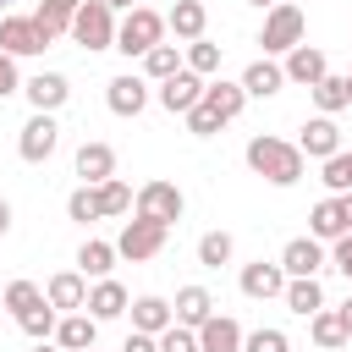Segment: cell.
I'll return each mask as SVG.
<instances>
[{"instance_id": "obj_1", "label": "cell", "mask_w": 352, "mask_h": 352, "mask_svg": "<svg viewBox=\"0 0 352 352\" xmlns=\"http://www.w3.org/2000/svg\"><path fill=\"white\" fill-rule=\"evenodd\" d=\"M248 170L264 176L270 187H297V182H302V148L286 143V138L258 132V138L248 143Z\"/></svg>"}, {"instance_id": "obj_2", "label": "cell", "mask_w": 352, "mask_h": 352, "mask_svg": "<svg viewBox=\"0 0 352 352\" xmlns=\"http://www.w3.org/2000/svg\"><path fill=\"white\" fill-rule=\"evenodd\" d=\"M82 50H116V11L104 0H82L72 11V28H66Z\"/></svg>"}, {"instance_id": "obj_3", "label": "cell", "mask_w": 352, "mask_h": 352, "mask_svg": "<svg viewBox=\"0 0 352 352\" xmlns=\"http://www.w3.org/2000/svg\"><path fill=\"white\" fill-rule=\"evenodd\" d=\"M160 38H165V16L148 11V6H132L126 22H116V50L121 55H148Z\"/></svg>"}, {"instance_id": "obj_4", "label": "cell", "mask_w": 352, "mask_h": 352, "mask_svg": "<svg viewBox=\"0 0 352 352\" xmlns=\"http://www.w3.org/2000/svg\"><path fill=\"white\" fill-rule=\"evenodd\" d=\"M258 44H264V55H286L292 44H302V6L275 0V6L264 11V33H258Z\"/></svg>"}, {"instance_id": "obj_5", "label": "cell", "mask_w": 352, "mask_h": 352, "mask_svg": "<svg viewBox=\"0 0 352 352\" xmlns=\"http://www.w3.org/2000/svg\"><path fill=\"white\" fill-rule=\"evenodd\" d=\"M50 44H55V33L38 16H0V50L6 55H16V60L22 55H44Z\"/></svg>"}, {"instance_id": "obj_6", "label": "cell", "mask_w": 352, "mask_h": 352, "mask_svg": "<svg viewBox=\"0 0 352 352\" xmlns=\"http://www.w3.org/2000/svg\"><path fill=\"white\" fill-rule=\"evenodd\" d=\"M165 236H170V226H160V220H126L121 226V236H116V258H132V264H143V258H154L160 248H165Z\"/></svg>"}, {"instance_id": "obj_7", "label": "cell", "mask_w": 352, "mask_h": 352, "mask_svg": "<svg viewBox=\"0 0 352 352\" xmlns=\"http://www.w3.org/2000/svg\"><path fill=\"white\" fill-rule=\"evenodd\" d=\"M55 143H60L55 116H50V110H33V116H28V126H22V138H16V154H22L28 165H44V160L55 154Z\"/></svg>"}, {"instance_id": "obj_8", "label": "cell", "mask_w": 352, "mask_h": 352, "mask_svg": "<svg viewBox=\"0 0 352 352\" xmlns=\"http://www.w3.org/2000/svg\"><path fill=\"white\" fill-rule=\"evenodd\" d=\"M182 209H187V198H182L176 182H143V187H138V214H143V220L170 226V220H182Z\"/></svg>"}, {"instance_id": "obj_9", "label": "cell", "mask_w": 352, "mask_h": 352, "mask_svg": "<svg viewBox=\"0 0 352 352\" xmlns=\"http://www.w3.org/2000/svg\"><path fill=\"white\" fill-rule=\"evenodd\" d=\"M198 99H204V77H198V72H187V66H182V72H170V77L160 82V104H165L170 116H187Z\"/></svg>"}, {"instance_id": "obj_10", "label": "cell", "mask_w": 352, "mask_h": 352, "mask_svg": "<svg viewBox=\"0 0 352 352\" xmlns=\"http://www.w3.org/2000/svg\"><path fill=\"white\" fill-rule=\"evenodd\" d=\"M324 264H330V253H324L319 236H292V242L280 248V270H286V275H319Z\"/></svg>"}, {"instance_id": "obj_11", "label": "cell", "mask_w": 352, "mask_h": 352, "mask_svg": "<svg viewBox=\"0 0 352 352\" xmlns=\"http://www.w3.org/2000/svg\"><path fill=\"white\" fill-rule=\"evenodd\" d=\"M94 336H99V319H94L88 308H72V314L55 319V346H60V352H88Z\"/></svg>"}, {"instance_id": "obj_12", "label": "cell", "mask_w": 352, "mask_h": 352, "mask_svg": "<svg viewBox=\"0 0 352 352\" xmlns=\"http://www.w3.org/2000/svg\"><path fill=\"white\" fill-rule=\"evenodd\" d=\"M297 148H302V160H330V154L341 148V126H336V116H314V121H302Z\"/></svg>"}, {"instance_id": "obj_13", "label": "cell", "mask_w": 352, "mask_h": 352, "mask_svg": "<svg viewBox=\"0 0 352 352\" xmlns=\"http://www.w3.org/2000/svg\"><path fill=\"white\" fill-rule=\"evenodd\" d=\"M236 286H242V297L270 302V297H280V292H286V270L258 258V264H242V280H236Z\"/></svg>"}, {"instance_id": "obj_14", "label": "cell", "mask_w": 352, "mask_h": 352, "mask_svg": "<svg viewBox=\"0 0 352 352\" xmlns=\"http://www.w3.org/2000/svg\"><path fill=\"white\" fill-rule=\"evenodd\" d=\"M280 72H286V82H302V88H314V82L330 72V60H324V50H314V44H292Z\"/></svg>"}, {"instance_id": "obj_15", "label": "cell", "mask_w": 352, "mask_h": 352, "mask_svg": "<svg viewBox=\"0 0 352 352\" xmlns=\"http://www.w3.org/2000/svg\"><path fill=\"white\" fill-rule=\"evenodd\" d=\"M22 94H28V104H33V110H50V116H55V110L72 99V82H66L60 72H38V77H28V82H22Z\"/></svg>"}, {"instance_id": "obj_16", "label": "cell", "mask_w": 352, "mask_h": 352, "mask_svg": "<svg viewBox=\"0 0 352 352\" xmlns=\"http://www.w3.org/2000/svg\"><path fill=\"white\" fill-rule=\"evenodd\" d=\"M104 104H110L116 116H138V110L148 104V82H143V77H132V72H121V77H110V82H104Z\"/></svg>"}, {"instance_id": "obj_17", "label": "cell", "mask_w": 352, "mask_h": 352, "mask_svg": "<svg viewBox=\"0 0 352 352\" xmlns=\"http://www.w3.org/2000/svg\"><path fill=\"white\" fill-rule=\"evenodd\" d=\"M44 297H50V308H55V314H72V308H82V302H88V275H82V270H60V275H50Z\"/></svg>"}, {"instance_id": "obj_18", "label": "cell", "mask_w": 352, "mask_h": 352, "mask_svg": "<svg viewBox=\"0 0 352 352\" xmlns=\"http://www.w3.org/2000/svg\"><path fill=\"white\" fill-rule=\"evenodd\" d=\"M198 352H242V324L231 314H209L198 324Z\"/></svg>"}, {"instance_id": "obj_19", "label": "cell", "mask_w": 352, "mask_h": 352, "mask_svg": "<svg viewBox=\"0 0 352 352\" xmlns=\"http://www.w3.org/2000/svg\"><path fill=\"white\" fill-rule=\"evenodd\" d=\"M126 302H132V297H126V286L104 275V280H94V286H88V302H82V308L104 324V319H121V314H126Z\"/></svg>"}, {"instance_id": "obj_20", "label": "cell", "mask_w": 352, "mask_h": 352, "mask_svg": "<svg viewBox=\"0 0 352 352\" xmlns=\"http://www.w3.org/2000/svg\"><path fill=\"white\" fill-rule=\"evenodd\" d=\"M77 176H82V187L110 182V176H116V148H110V143H82V148H77Z\"/></svg>"}, {"instance_id": "obj_21", "label": "cell", "mask_w": 352, "mask_h": 352, "mask_svg": "<svg viewBox=\"0 0 352 352\" xmlns=\"http://www.w3.org/2000/svg\"><path fill=\"white\" fill-rule=\"evenodd\" d=\"M286 308L297 314V319H308V314H319L324 308V286H319V275H286Z\"/></svg>"}, {"instance_id": "obj_22", "label": "cell", "mask_w": 352, "mask_h": 352, "mask_svg": "<svg viewBox=\"0 0 352 352\" xmlns=\"http://www.w3.org/2000/svg\"><path fill=\"white\" fill-rule=\"evenodd\" d=\"M165 28L192 44V38H204V28H209V6H204V0H176V6L165 11Z\"/></svg>"}, {"instance_id": "obj_23", "label": "cell", "mask_w": 352, "mask_h": 352, "mask_svg": "<svg viewBox=\"0 0 352 352\" xmlns=\"http://www.w3.org/2000/svg\"><path fill=\"white\" fill-rule=\"evenodd\" d=\"M280 88H286V72H280L270 55H258V60L242 72V94H248V99H270V94H280Z\"/></svg>"}, {"instance_id": "obj_24", "label": "cell", "mask_w": 352, "mask_h": 352, "mask_svg": "<svg viewBox=\"0 0 352 352\" xmlns=\"http://www.w3.org/2000/svg\"><path fill=\"white\" fill-rule=\"evenodd\" d=\"M204 104H209V110L220 116V126H226V121L242 116L248 94H242V82H226V77H220V82H204Z\"/></svg>"}, {"instance_id": "obj_25", "label": "cell", "mask_w": 352, "mask_h": 352, "mask_svg": "<svg viewBox=\"0 0 352 352\" xmlns=\"http://www.w3.org/2000/svg\"><path fill=\"white\" fill-rule=\"evenodd\" d=\"M170 314H176V324L198 330V324L214 314V297H209L204 286H182V292H176V302H170Z\"/></svg>"}, {"instance_id": "obj_26", "label": "cell", "mask_w": 352, "mask_h": 352, "mask_svg": "<svg viewBox=\"0 0 352 352\" xmlns=\"http://www.w3.org/2000/svg\"><path fill=\"white\" fill-rule=\"evenodd\" d=\"M126 308H132V330H148V336H160L165 324H176L170 302H165V297H154V292H148V297H132Z\"/></svg>"}, {"instance_id": "obj_27", "label": "cell", "mask_w": 352, "mask_h": 352, "mask_svg": "<svg viewBox=\"0 0 352 352\" xmlns=\"http://www.w3.org/2000/svg\"><path fill=\"white\" fill-rule=\"evenodd\" d=\"M341 231H346V214H341V198L330 192V198H319V204H314V214H308V236L336 242Z\"/></svg>"}, {"instance_id": "obj_28", "label": "cell", "mask_w": 352, "mask_h": 352, "mask_svg": "<svg viewBox=\"0 0 352 352\" xmlns=\"http://www.w3.org/2000/svg\"><path fill=\"white\" fill-rule=\"evenodd\" d=\"M77 270H82L88 280H104V275L116 270V242H94V236H88V242L77 248Z\"/></svg>"}, {"instance_id": "obj_29", "label": "cell", "mask_w": 352, "mask_h": 352, "mask_svg": "<svg viewBox=\"0 0 352 352\" xmlns=\"http://www.w3.org/2000/svg\"><path fill=\"white\" fill-rule=\"evenodd\" d=\"M308 330H314V341H319L324 352H336V346L352 341L346 324H341V308H319V314H308Z\"/></svg>"}, {"instance_id": "obj_30", "label": "cell", "mask_w": 352, "mask_h": 352, "mask_svg": "<svg viewBox=\"0 0 352 352\" xmlns=\"http://www.w3.org/2000/svg\"><path fill=\"white\" fill-rule=\"evenodd\" d=\"M308 94H314L319 116H336V110H346V104H352V94H346V77H336V72H324V77H319Z\"/></svg>"}, {"instance_id": "obj_31", "label": "cell", "mask_w": 352, "mask_h": 352, "mask_svg": "<svg viewBox=\"0 0 352 352\" xmlns=\"http://www.w3.org/2000/svg\"><path fill=\"white\" fill-rule=\"evenodd\" d=\"M170 72H182V44H154L148 55H143V77H154V82H165Z\"/></svg>"}, {"instance_id": "obj_32", "label": "cell", "mask_w": 352, "mask_h": 352, "mask_svg": "<svg viewBox=\"0 0 352 352\" xmlns=\"http://www.w3.org/2000/svg\"><path fill=\"white\" fill-rule=\"evenodd\" d=\"M94 204H99V220H104V214H126V209H132V187H126L121 176H110V182L94 187Z\"/></svg>"}, {"instance_id": "obj_33", "label": "cell", "mask_w": 352, "mask_h": 352, "mask_svg": "<svg viewBox=\"0 0 352 352\" xmlns=\"http://www.w3.org/2000/svg\"><path fill=\"white\" fill-rule=\"evenodd\" d=\"M231 248H236L231 231H204L198 236V264L204 270H220V264H231Z\"/></svg>"}, {"instance_id": "obj_34", "label": "cell", "mask_w": 352, "mask_h": 352, "mask_svg": "<svg viewBox=\"0 0 352 352\" xmlns=\"http://www.w3.org/2000/svg\"><path fill=\"white\" fill-rule=\"evenodd\" d=\"M55 319H60V314L50 308V297H44V302H33L28 314H16L22 336H33V341H50V336H55Z\"/></svg>"}, {"instance_id": "obj_35", "label": "cell", "mask_w": 352, "mask_h": 352, "mask_svg": "<svg viewBox=\"0 0 352 352\" xmlns=\"http://www.w3.org/2000/svg\"><path fill=\"white\" fill-rule=\"evenodd\" d=\"M182 66H187V72H198V77L220 72V44H209V38H192V44H187V55H182Z\"/></svg>"}, {"instance_id": "obj_36", "label": "cell", "mask_w": 352, "mask_h": 352, "mask_svg": "<svg viewBox=\"0 0 352 352\" xmlns=\"http://www.w3.org/2000/svg\"><path fill=\"white\" fill-rule=\"evenodd\" d=\"M77 6H82V0H38V11H33V16H38L55 38H60V33L72 28V11H77Z\"/></svg>"}, {"instance_id": "obj_37", "label": "cell", "mask_w": 352, "mask_h": 352, "mask_svg": "<svg viewBox=\"0 0 352 352\" xmlns=\"http://www.w3.org/2000/svg\"><path fill=\"white\" fill-rule=\"evenodd\" d=\"M330 192H352V148H336L330 160H324V176H319Z\"/></svg>"}, {"instance_id": "obj_38", "label": "cell", "mask_w": 352, "mask_h": 352, "mask_svg": "<svg viewBox=\"0 0 352 352\" xmlns=\"http://www.w3.org/2000/svg\"><path fill=\"white\" fill-rule=\"evenodd\" d=\"M242 352H292V341H286V330L264 324V330H242Z\"/></svg>"}, {"instance_id": "obj_39", "label": "cell", "mask_w": 352, "mask_h": 352, "mask_svg": "<svg viewBox=\"0 0 352 352\" xmlns=\"http://www.w3.org/2000/svg\"><path fill=\"white\" fill-rule=\"evenodd\" d=\"M154 341H160V352H198V330H187V324H165Z\"/></svg>"}, {"instance_id": "obj_40", "label": "cell", "mask_w": 352, "mask_h": 352, "mask_svg": "<svg viewBox=\"0 0 352 352\" xmlns=\"http://www.w3.org/2000/svg\"><path fill=\"white\" fill-rule=\"evenodd\" d=\"M33 302H44V292H38L33 280H11V286H6V308H11V314H28Z\"/></svg>"}, {"instance_id": "obj_41", "label": "cell", "mask_w": 352, "mask_h": 352, "mask_svg": "<svg viewBox=\"0 0 352 352\" xmlns=\"http://www.w3.org/2000/svg\"><path fill=\"white\" fill-rule=\"evenodd\" d=\"M187 132H192V138H214V132H220V116H214V110L198 99V104L187 110Z\"/></svg>"}, {"instance_id": "obj_42", "label": "cell", "mask_w": 352, "mask_h": 352, "mask_svg": "<svg viewBox=\"0 0 352 352\" xmlns=\"http://www.w3.org/2000/svg\"><path fill=\"white\" fill-rule=\"evenodd\" d=\"M66 214H72V220H82V226H88V220H99V204H94V187H77V192L66 198Z\"/></svg>"}, {"instance_id": "obj_43", "label": "cell", "mask_w": 352, "mask_h": 352, "mask_svg": "<svg viewBox=\"0 0 352 352\" xmlns=\"http://www.w3.org/2000/svg\"><path fill=\"white\" fill-rule=\"evenodd\" d=\"M330 264H336V270L352 280V231H341V236L330 242Z\"/></svg>"}, {"instance_id": "obj_44", "label": "cell", "mask_w": 352, "mask_h": 352, "mask_svg": "<svg viewBox=\"0 0 352 352\" xmlns=\"http://www.w3.org/2000/svg\"><path fill=\"white\" fill-rule=\"evenodd\" d=\"M16 88H22V77H16V55H6V50H0V99H6V94H16Z\"/></svg>"}, {"instance_id": "obj_45", "label": "cell", "mask_w": 352, "mask_h": 352, "mask_svg": "<svg viewBox=\"0 0 352 352\" xmlns=\"http://www.w3.org/2000/svg\"><path fill=\"white\" fill-rule=\"evenodd\" d=\"M121 352H160V341H154L148 330H132V336L121 341Z\"/></svg>"}, {"instance_id": "obj_46", "label": "cell", "mask_w": 352, "mask_h": 352, "mask_svg": "<svg viewBox=\"0 0 352 352\" xmlns=\"http://www.w3.org/2000/svg\"><path fill=\"white\" fill-rule=\"evenodd\" d=\"M341 198V214H346V231H352V192H336Z\"/></svg>"}, {"instance_id": "obj_47", "label": "cell", "mask_w": 352, "mask_h": 352, "mask_svg": "<svg viewBox=\"0 0 352 352\" xmlns=\"http://www.w3.org/2000/svg\"><path fill=\"white\" fill-rule=\"evenodd\" d=\"M6 231H11V204L0 198V236H6Z\"/></svg>"}, {"instance_id": "obj_48", "label": "cell", "mask_w": 352, "mask_h": 352, "mask_svg": "<svg viewBox=\"0 0 352 352\" xmlns=\"http://www.w3.org/2000/svg\"><path fill=\"white\" fill-rule=\"evenodd\" d=\"M341 324H346V336H352V297L341 302Z\"/></svg>"}, {"instance_id": "obj_49", "label": "cell", "mask_w": 352, "mask_h": 352, "mask_svg": "<svg viewBox=\"0 0 352 352\" xmlns=\"http://www.w3.org/2000/svg\"><path fill=\"white\" fill-rule=\"evenodd\" d=\"M104 6H110V11H121V6H126V11H132V6H138V0H104Z\"/></svg>"}, {"instance_id": "obj_50", "label": "cell", "mask_w": 352, "mask_h": 352, "mask_svg": "<svg viewBox=\"0 0 352 352\" xmlns=\"http://www.w3.org/2000/svg\"><path fill=\"white\" fill-rule=\"evenodd\" d=\"M33 352H55V346H50V341H38V346H33Z\"/></svg>"}, {"instance_id": "obj_51", "label": "cell", "mask_w": 352, "mask_h": 352, "mask_svg": "<svg viewBox=\"0 0 352 352\" xmlns=\"http://www.w3.org/2000/svg\"><path fill=\"white\" fill-rule=\"evenodd\" d=\"M346 94H352V72H346Z\"/></svg>"}, {"instance_id": "obj_52", "label": "cell", "mask_w": 352, "mask_h": 352, "mask_svg": "<svg viewBox=\"0 0 352 352\" xmlns=\"http://www.w3.org/2000/svg\"><path fill=\"white\" fill-rule=\"evenodd\" d=\"M253 6H275V0H253Z\"/></svg>"}, {"instance_id": "obj_53", "label": "cell", "mask_w": 352, "mask_h": 352, "mask_svg": "<svg viewBox=\"0 0 352 352\" xmlns=\"http://www.w3.org/2000/svg\"><path fill=\"white\" fill-rule=\"evenodd\" d=\"M88 352H94V346H88Z\"/></svg>"}, {"instance_id": "obj_54", "label": "cell", "mask_w": 352, "mask_h": 352, "mask_svg": "<svg viewBox=\"0 0 352 352\" xmlns=\"http://www.w3.org/2000/svg\"><path fill=\"white\" fill-rule=\"evenodd\" d=\"M0 6H6V0H0Z\"/></svg>"}]
</instances>
